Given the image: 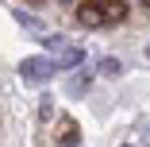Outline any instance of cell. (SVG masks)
I'll return each instance as SVG.
<instances>
[{
    "mask_svg": "<svg viewBox=\"0 0 150 147\" xmlns=\"http://www.w3.org/2000/svg\"><path fill=\"white\" fill-rule=\"evenodd\" d=\"M73 19H77L81 27H104V23H108V16H104V4H77Z\"/></svg>",
    "mask_w": 150,
    "mask_h": 147,
    "instance_id": "7a4b0ae2",
    "label": "cell"
},
{
    "mask_svg": "<svg viewBox=\"0 0 150 147\" xmlns=\"http://www.w3.org/2000/svg\"><path fill=\"white\" fill-rule=\"evenodd\" d=\"M127 12H131V4H123V0H115V4H104V16H108V23L127 19Z\"/></svg>",
    "mask_w": 150,
    "mask_h": 147,
    "instance_id": "277c9868",
    "label": "cell"
},
{
    "mask_svg": "<svg viewBox=\"0 0 150 147\" xmlns=\"http://www.w3.org/2000/svg\"><path fill=\"white\" fill-rule=\"evenodd\" d=\"M81 62H85V50L81 47H66L62 58H58V70H69V66H81Z\"/></svg>",
    "mask_w": 150,
    "mask_h": 147,
    "instance_id": "3957f363",
    "label": "cell"
},
{
    "mask_svg": "<svg viewBox=\"0 0 150 147\" xmlns=\"http://www.w3.org/2000/svg\"><path fill=\"white\" fill-rule=\"evenodd\" d=\"M146 8H150V4H146Z\"/></svg>",
    "mask_w": 150,
    "mask_h": 147,
    "instance_id": "7c38bea8",
    "label": "cell"
},
{
    "mask_svg": "<svg viewBox=\"0 0 150 147\" xmlns=\"http://www.w3.org/2000/svg\"><path fill=\"white\" fill-rule=\"evenodd\" d=\"M16 19H19L23 27H39V19H35V16H27V12H19V8H16Z\"/></svg>",
    "mask_w": 150,
    "mask_h": 147,
    "instance_id": "9c48e42d",
    "label": "cell"
},
{
    "mask_svg": "<svg viewBox=\"0 0 150 147\" xmlns=\"http://www.w3.org/2000/svg\"><path fill=\"white\" fill-rule=\"evenodd\" d=\"M54 74H58V58H50V54H31V58L19 62V77L31 81V85H42V81H50Z\"/></svg>",
    "mask_w": 150,
    "mask_h": 147,
    "instance_id": "6da1fadb",
    "label": "cell"
},
{
    "mask_svg": "<svg viewBox=\"0 0 150 147\" xmlns=\"http://www.w3.org/2000/svg\"><path fill=\"white\" fill-rule=\"evenodd\" d=\"M104 77H119L123 74V62H119V58H100V66H96Z\"/></svg>",
    "mask_w": 150,
    "mask_h": 147,
    "instance_id": "5b68a950",
    "label": "cell"
},
{
    "mask_svg": "<svg viewBox=\"0 0 150 147\" xmlns=\"http://www.w3.org/2000/svg\"><path fill=\"white\" fill-rule=\"evenodd\" d=\"M77 143H81V132H77L73 124H66V136L58 139V147H77Z\"/></svg>",
    "mask_w": 150,
    "mask_h": 147,
    "instance_id": "8992f818",
    "label": "cell"
},
{
    "mask_svg": "<svg viewBox=\"0 0 150 147\" xmlns=\"http://www.w3.org/2000/svg\"><path fill=\"white\" fill-rule=\"evenodd\" d=\"M88 81H93L88 74H73V77H69V93H85V89H88Z\"/></svg>",
    "mask_w": 150,
    "mask_h": 147,
    "instance_id": "52a82bcc",
    "label": "cell"
},
{
    "mask_svg": "<svg viewBox=\"0 0 150 147\" xmlns=\"http://www.w3.org/2000/svg\"><path fill=\"white\" fill-rule=\"evenodd\" d=\"M146 58H150V47H146Z\"/></svg>",
    "mask_w": 150,
    "mask_h": 147,
    "instance_id": "8fae6325",
    "label": "cell"
},
{
    "mask_svg": "<svg viewBox=\"0 0 150 147\" xmlns=\"http://www.w3.org/2000/svg\"><path fill=\"white\" fill-rule=\"evenodd\" d=\"M42 47H46V50H58V54H62V50H66L69 43H66L62 35H46V39H42Z\"/></svg>",
    "mask_w": 150,
    "mask_h": 147,
    "instance_id": "ba28073f",
    "label": "cell"
},
{
    "mask_svg": "<svg viewBox=\"0 0 150 147\" xmlns=\"http://www.w3.org/2000/svg\"><path fill=\"white\" fill-rule=\"evenodd\" d=\"M50 116H54V105H50V97L39 105V120H50Z\"/></svg>",
    "mask_w": 150,
    "mask_h": 147,
    "instance_id": "30bf717a",
    "label": "cell"
}]
</instances>
